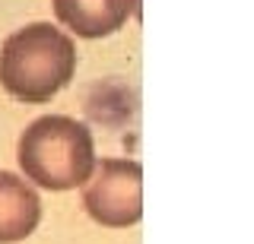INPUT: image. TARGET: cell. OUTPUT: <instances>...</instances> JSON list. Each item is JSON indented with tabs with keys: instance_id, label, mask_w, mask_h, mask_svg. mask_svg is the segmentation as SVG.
Instances as JSON below:
<instances>
[{
	"instance_id": "cell-3",
	"label": "cell",
	"mask_w": 254,
	"mask_h": 244,
	"mask_svg": "<svg viewBox=\"0 0 254 244\" xmlns=\"http://www.w3.org/2000/svg\"><path fill=\"white\" fill-rule=\"evenodd\" d=\"M83 206L99 225L127 228L143 216V168L133 159H102L83 184Z\"/></svg>"
},
{
	"instance_id": "cell-1",
	"label": "cell",
	"mask_w": 254,
	"mask_h": 244,
	"mask_svg": "<svg viewBox=\"0 0 254 244\" xmlns=\"http://www.w3.org/2000/svg\"><path fill=\"white\" fill-rule=\"evenodd\" d=\"M76 45L51 22H29L0 45V86L26 105H45L73 80Z\"/></svg>"
},
{
	"instance_id": "cell-5",
	"label": "cell",
	"mask_w": 254,
	"mask_h": 244,
	"mask_svg": "<svg viewBox=\"0 0 254 244\" xmlns=\"http://www.w3.org/2000/svg\"><path fill=\"white\" fill-rule=\"evenodd\" d=\"M42 200L26 178L0 171V244L26 241L38 228Z\"/></svg>"
},
{
	"instance_id": "cell-2",
	"label": "cell",
	"mask_w": 254,
	"mask_h": 244,
	"mask_svg": "<svg viewBox=\"0 0 254 244\" xmlns=\"http://www.w3.org/2000/svg\"><path fill=\"white\" fill-rule=\"evenodd\" d=\"M16 159L32 184L45 191H73L95 171V143L83 121L67 114H45L22 130Z\"/></svg>"
},
{
	"instance_id": "cell-4",
	"label": "cell",
	"mask_w": 254,
	"mask_h": 244,
	"mask_svg": "<svg viewBox=\"0 0 254 244\" xmlns=\"http://www.w3.org/2000/svg\"><path fill=\"white\" fill-rule=\"evenodd\" d=\"M61 26L79 38H105L137 13L140 0H51Z\"/></svg>"
}]
</instances>
